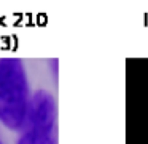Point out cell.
Here are the masks:
<instances>
[{"label":"cell","instance_id":"1","mask_svg":"<svg viewBox=\"0 0 148 144\" xmlns=\"http://www.w3.org/2000/svg\"><path fill=\"white\" fill-rule=\"evenodd\" d=\"M30 99L23 63L16 58L0 59V120L10 130L23 131Z\"/></svg>","mask_w":148,"mask_h":144},{"label":"cell","instance_id":"3","mask_svg":"<svg viewBox=\"0 0 148 144\" xmlns=\"http://www.w3.org/2000/svg\"><path fill=\"white\" fill-rule=\"evenodd\" d=\"M0 144H2V143H0Z\"/></svg>","mask_w":148,"mask_h":144},{"label":"cell","instance_id":"2","mask_svg":"<svg viewBox=\"0 0 148 144\" xmlns=\"http://www.w3.org/2000/svg\"><path fill=\"white\" fill-rule=\"evenodd\" d=\"M56 106L48 91H37L30 99L29 115L18 144H56Z\"/></svg>","mask_w":148,"mask_h":144}]
</instances>
